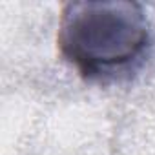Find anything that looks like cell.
I'll list each match as a JSON object with an SVG mask.
<instances>
[{"label": "cell", "mask_w": 155, "mask_h": 155, "mask_svg": "<svg viewBox=\"0 0 155 155\" xmlns=\"http://www.w3.org/2000/svg\"><path fill=\"white\" fill-rule=\"evenodd\" d=\"M57 42L60 55L84 79L115 82L140 68L151 31L137 2L88 0L64 8Z\"/></svg>", "instance_id": "6da1fadb"}]
</instances>
